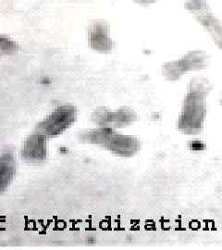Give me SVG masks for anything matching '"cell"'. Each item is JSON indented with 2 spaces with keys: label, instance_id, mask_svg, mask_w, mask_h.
<instances>
[{
  "label": "cell",
  "instance_id": "2",
  "mask_svg": "<svg viewBox=\"0 0 222 250\" xmlns=\"http://www.w3.org/2000/svg\"><path fill=\"white\" fill-rule=\"evenodd\" d=\"M82 143L100 146L116 156L130 158L138 154L142 144L139 138L130 134H121L117 129L99 127L86 130L80 134Z\"/></svg>",
  "mask_w": 222,
  "mask_h": 250
},
{
  "label": "cell",
  "instance_id": "12",
  "mask_svg": "<svg viewBox=\"0 0 222 250\" xmlns=\"http://www.w3.org/2000/svg\"><path fill=\"white\" fill-rule=\"evenodd\" d=\"M135 2L139 3V4H142V5H146V4H150L152 2H154L155 0H134Z\"/></svg>",
  "mask_w": 222,
  "mask_h": 250
},
{
  "label": "cell",
  "instance_id": "11",
  "mask_svg": "<svg viewBox=\"0 0 222 250\" xmlns=\"http://www.w3.org/2000/svg\"><path fill=\"white\" fill-rule=\"evenodd\" d=\"M204 147H205V145L204 143H202V142H199V143L196 145V141L194 140L193 142L189 143V148L192 149V150H201V149H204Z\"/></svg>",
  "mask_w": 222,
  "mask_h": 250
},
{
  "label": "cell",
  "instance_id": "1",
  "mask_svg": "<svg viewBox=\"0 0 222 250\" xmlns=\"http://www.w3.org/2000/svg\"><path fill=\"white\" fill-rule=\"evenodd\" d=\"M211 89V83L203 76H196L189 82L178 115L179 132L197 135L203 131L207 114V98Z\"/></svg>",
  "mask_w": 222,
  "mask_h": 250
},
{
  "label": "cell",
  "instance_id": "13",
  "mask_svg": "<svg viewBox=\"0 0 222 250\" xmlns=\"http://www.w3.org/2000/svg\"><path fill=\"white\" fill-rule=\"evenodd\" d=\"M221 105L222 106V99H221Z\"/></svg>",
  "mask_w": 222,
  "mask_h": 250
},
{
  "label": "cell",
  "instance_id": "9",
  "mask_svg": "<svg viewBox=\"0 0 222 250\" xmlns=\"http://www.w3.org/2000/svg\"><path fill=\"white\" fill-rule=\"evenodd\" d=\"M17 161L13 151L5 150L0 154V193L5 192L16 176Z\"/></svg>",
  "mask_w": 222,
  "mask_h": 250
},
{
  "label": "cell",
  "instance_id": "3",
  "mask_svg": "<svg viewBox=\"0 0 222 250\" xmlns=\"http://www.w3.org/2000/svg\"><path fill=\"white\" fill-rule=\"evenodd\" d=\"M208 62L209 56L204 51H189L177 60L164 63L161 67V74L165 80L177 82L187 72L203 70Z\"/></svg>",
  "mask_w": 222,
  "mask_h": 250
},
{
  "label": "cell",
  "instance_id": "7",
  "mask_svg": "<svg viewBox=\"0 0 222 250\" xmlns=\"http://www.w3.org/2000/svg\"><path fill=\"white\" fill-rule=\"evenodd\" d=\"M47 137L39 133L31 134L23 144L21 157L29 162H41L47 156Z\"/></svg>",
  "mask_w": 222,
  "mask_h": 250
},
{
  "label": "cell",
  "instance_id": "6",
  "mask_svg": "<svg viewBox=\"0 0 222 250\" xmlns=\"http://www.w3.org/2000/svg\"><path fill=\"white\" fill-rule=\"evenodd\" d=\"M88 44L98 53H110L114 46V41L110 36V27L107 21L97 20L91 22L88 28Z\"/></svg>",
  "mask_w": 222,
  "mask_h": 250
},
{
  "label": "cell",
  "instance_id": "4",
  "mask_svg": "<svg viewBox=\"0 0 222 250\" xmlns=\"http://www.w3.org/2000/svg\"><path fill=\"white\" fill-rule=\"evenodd\" d=\"M78 117V110L72 105H61L41 121L36 126V133L47 138L56 137L73 125Z\"/></svg>",
  "mask_w": 222,
  "mask_h": 250
},
{
  "label": "cell",
  "instance_id": "8",
  "mask_svg": "<svg viewBox=\"0 0 222 250\" xmlns=\"http://www.w3.org/2000/svg\"><path fill=\"white\" fill-rule=\"evenodd\" d=\"M196 20L205 28L208 34L212 37L215 44L222 50V22L215 18L209 12L207 3L203 5L201 9H196L194 12Z\"/></svg>",
  "mask_w": 222,
  "mask_h": 250
},
{
  "label": "cell",
  "instance_id": "10",
  "mask_svg": "<svg viewBox=\"0 0 222 250\" xmlns=\"http://www.w3.org/2000/svg\"><path fill=\"white\" fill-rule=\"evenodd\" d=\"M20 49L18 43L7 36H0V57L17 53Z\"/></svg>",
  "mask_w": 222,
  "mask_h": 250
},
{
  "label": "cell",
  "instance_id": "5",
  "mask_svg": "<svg viewBox=\"0 0 222 250\" xmlns=\"http://www.w3.org/2000/svg\"><path fill=\"white\" fill-rule=\"evenodd\" d=\"M90 118L99 127L120 129L133 125L138 120V115L135 110L129 107H121L116 109L100 107L91 113Z\"/></svg>",
  "mask_w": 222,
  "mask_h": 250
}]
</instances>
